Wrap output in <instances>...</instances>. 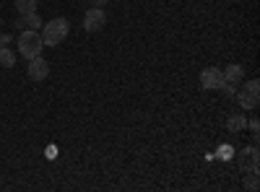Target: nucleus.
<instances>
[{
    "label": "nucleus",
    "instance_id": "nucleus-12",
    "mask_svg": "<svg viewBox=\"0 0 260 192\" xmlns=\"http://www.w3.org/2000/svg\"><path fill=\"white\" fill-rule=\"evenodd\" d=\"M219 91H224L226 96H234V94H237V83H229V81H224V86H221Z\"/></svg>",
    "mask_w": 260,
    "mask_h": 192
},
{
    "label": "nucleus",
    "instance_id": "nucleus-4",
    "mask_svg": "<svg viewBox=\"0 0 260 192\" xmlns=\"http://www.w3.org/2000/svg\"><path fill=\"white\" fill-rule=\"evenodd\" d=\"M104 24H107V16H104L102 8H89V11H86V16H83V29L89 31V34L102 31Z\"/></svg>",
    "mask_w": 260,
    "mask_h": 192
},
{
    "label": "nucleus",
    "instance_id": "nucleus-6",
    "mask_svg": "<svg viewBox=\"0 0 260 192\" xmlns=\"http://www.w3.org/2000/svg\"><path fill=\"white\" fill-rule=\"evenodd\" d=\"M26 73H29V78L31 81H45L47 75H50V62L45 60V57H31L29 60V68H26Z\"/></svg>",
    "mask_w": 260,
    "mask_h": 192
},
{
    "label": "nucleus",
    "instance_id": "nucleus-8",
    "mask_svg": "<svg viewBox=\"0 0 260 192\" xmlns=\"http://www.w3.org/2000/svg\"><path fill=\"white\" fill-rule=\"evenodd\" d=\"M221 73H224V81H229V83H240V81L245 78L242 65H237V62H232V65H229L226 70H221Z\"/></svg>",
    "mask_w": 260,
    "mask_h": 192
},
{
    "label": "nucleus",
    "instance_id": "nucleus-2",
    "mask_svg": "<svg viewBox=\"0 0 260 192\" xmlns=\"http://www.w3.org/2000/svg\"><path fill=\"white\" fill-rule=\"evenodd\" d=\"M42 47H45V42H42V34H39V31L26 29V31L18 34V52L24 55L26 60L39 57V55H42Z\"/></svg>",
    "mask_w": 260,
    "mask_h": 192
},
{
    "label": "nucleus",
    "instance_id": "nucleus-9",
    "mask_svg": "<svg viewBox=\"0 0 260 192\" xmlns=\"http://www.w3.org/2000/svg\"><path fill=\"white\" fill-rule=\"evenodd\" d=\"M226 127H229V133H240V130H245V127H247L245 114H232V117L226 120Z\"/></svg>",
    "mask_w": 260,
    "mask_h": 192
},
{
    "label": "nucleus",
    "instance_id": "nucleus-17",
    "mask_svg": "<svg viewBox=\"0 0 260 192\" xmlns=\"http://www.w3.org/2000/svg\"><path fill=\"white\" fill-rule=\"evenodd\" d=\"M47 156H50V159H55V156H57V148H55V145H50V148H47Z\"/></svg>",
    "mask_w": 260,
    "mask_h": 192
},
{
    "label": "nucleus",
    "instance_id": "nucleus-10",
    "mask_svg": "<svg viewBox=\"0 0 260 192\" xmlns=\"http://www.w3.org/2000/svg\"><path fill=\"white\" fill-rule=\"evenodd\" d=\"M13 8L24 16V13H34L37 11V0H13Z\"/></svg>",
    "mask_w": 260,
    "mask_h": 192
},
{
    "label": "nucleus",
    "instance_id": "nucleus-5",
    "mask_svg": "<svg viewBox=\"0 0 260 192\" xmlns=\"http://www.w3.org/2000/svg\"><path fill=\"white\" fill-rule=\"evenodd\" d=\"M201 86H203L206 91H219V89L224 86V73H221L219 68H206V70L201 73Z\"/></svg>",
    "mask_w": 260,
    "mask_h": 192
},
{
    "label": "nucleus",
    "instance_id": "nucleus-16",
    "mask_svg": "<svg viewBox=\"0 0 260 192\" xmlns=\"http://www.w3.org/2000/svg\"><path fill=\"white\" fill-rule=\"evenodd\" d=\"M89 3H91V8H104L107 0H89Z\"/></svg>",
    "mask_w": 260,
    "mask_h": 192
},
{
    "label": "nucleus",
    "instance_id": "nucleus-7",
    "mask_svg": "<svg viewBox=\"0 0 260 192\" xmlns=\"http://www.w3.org/2000/svg\"><path fill=\"white\" fill-rule=\"evenodd\" d=\"M16 29H42V21H39V16H37V11L34 13H24V18H18V24H16Z\"/></svg>",
    "mask_w": 260,
    "mask_h": 192
},
{
    "label": "nucleus",
    "instance_id": "nucleus-14",
    "mask_svg": "<svg viewBox=\"0 0 260 192\" xmlns=\"http://www.w3.org/2000/svg\"><path fill=\"white\" fill-rule=\"evenodd\" d=\"M247 127H250V130H252V135H257V130H260V122H257V120L252 117V120L247 122Z\"/></svg>",
    "mask_w": 260,
    "mask_h": 192
},
{
    "label": "nucleus",
    "instance_id": "nucleus-3",
    "mask_svg": "<svg viewBox=\"0 0 260 192\" xmlns=\"http://www.w3.org/2000/svg\"><path fill=\"white\" fill-rule=\"evenodd\" d=\"M234 99L240 101V106H242L245 112L257 109V104H260V81H257V78L247 81V83H245V89H240V91L234 94Z\"/></svg>",
    "mask_w": 260,
    "mask_h": 192
},
{
    "label": "nucleus",
    "instance_id": "nucleus-13",
    "mask_svg": "<svg viewBox=\"0 0 260 192\" xmlns=\"http://www.w3.org/2000/svg\"><path fill=\"white\" fill-rule=\"evenodd\" d=\"M219 156L221 159H232V145H221L219 148Z\"/></svg>",
    "mask_w": 260,
    "mask_h": 192
},
{
    "label": "nucleus",
    "instance_id": "nucleus-1",
    "mask_svg": "<svg viewBox=\"0 0 260 192\" xmlns=\"http://www.w3.org/2000/svg\"><path fill=\"white\" fill-rule=\"evenodd\" d=\"M68 29H71L68 18H52L42 26V42H45L47 47H57L60 42L68 36Z\"/></svg>",
    "mask_w": 260,
    "mask_h": 192
},
{
    "label": "nucleus",
    "instance_id": "nucleus-15",
    "mask_svg": "<svg viewBox=\"0 0 260 192\" xmlns=\"http://www.w3.org/2000/svg\"><path fill=\"white\" fill-rule=\"evenodd\" d=\"M11 39H13L11 34H0V47H8V45H11Z\"/></svg>",
    "mask_w": 260,
    "mask_h": 192
},
{
    "label": "nucleus",
    "instance_id": "nucleus-11",
    "mask_svg": "<svg viewBox=\"0 0 260 192\" xmlns=\"http://www.w3.org/2000/svg\"><path fill=\"white\" fill-rule=\"evenodd\" d=\"M0 65H3V68H13V65H16V55H13V50L0 47Z\"/></svg>",
    "mask_w": 260,
    "mask_h": 192
}]
</instances>
